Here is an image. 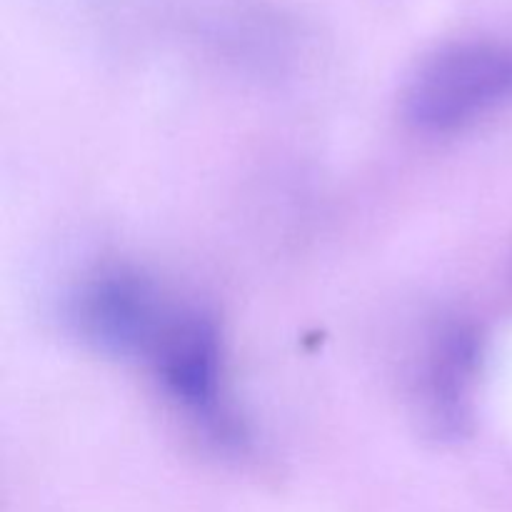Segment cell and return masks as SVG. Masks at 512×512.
I'll list each match as a JSON object with an SVG mask.
<instances>
[{"mask_svg":"<svg viewBox=\"0 0 512 512\" xmlns=\"http://www.w3.org/2000/svg\"><path fill=\"white\" fill-rule=\"evenodd\" d=\"M405 115L418 130L448 135L512 105V40L465 38L418 65L405 88Z\"/></svg>","mask_w":512,"mask_h":512,"instance_id":"6da1fadb","label":"cell"},{"mask_svg":"<svg viewBox=\"0 0 512 512\" xmlns=\"http://www.w3.org/2000/svg\"><path fill=\"white\" fill-rule=\"evenodd\" d=\"M175 300L135 270L113 268L93 275L70 300L73 330L108 355L143 360Z\"/></svg>","mask_w":512,"mask_h":512,"instance_id":"3957f363","label":"cell"},{"mask_svg":"<svg viewBox=\"0 0 512 512\" xmlns=\"http://www.w3.org/2000/svg\"><path fill=\"white\" fill-rule=\"evenodd\" d=\"M473 340L463 333L443 335V343L435 348L433 365L428 370V400L433 408L435 420L443 423H458V415L463 413L465 383L470 380L473 370Z\"/></svg>","mask_w":512,"mask_h":512,"instance_id":"277c9868","label":"cell"},{"mask_svg":"<svg viewBox=\"0 0 512 512\" xmlns=\"http://www.w3.org/2000/svg\"><path fill=\"white\" fill-rule=\"evenodd\" d=\"M163 393L215 440L238 438L235 418L225 395L223 345L213 318L193 305L175 303L145 353Z\"/></svg>","mask_w":512,"mask_h":512,"instance_id":"7a4b0ae2","label":"cell"}]
</instances>
